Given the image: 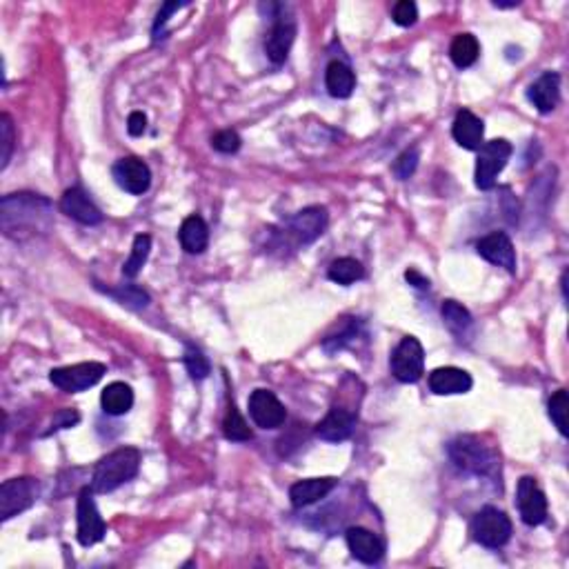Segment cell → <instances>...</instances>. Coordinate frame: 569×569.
Instances as JSON below:
<instances>
[{
    "label": "cell",
    "mask_w": 569,
    "mask_h": 569,
    "mask_svg": "<svg viewBox=\"0 0 569 569\" xmlns=\"http://www.w3.org/2000/svg\"><path fill=\"white\" fill-rule=\"evenodd\" d=\"M0 221L7 236L50 227V203L36 194H9L0 203Z\"/></svg>",
    "instance_id": "cell-1"
},
{
    "label": "cell",
    "mask_w": 569,
    "mask_h": 569,
    "mask_svg": "<svg viewBox=\"0 0 569 569\" xmlns=\"http://www.w3.org/2000/svg\"><path fill=\"white\" fill-rule=\"evenodd\" d=\"M141 467V452L136 447H121L100 458L92 476V490L96 494H107L132 481Z\"/></svg>",
    "instance_id": "cell-2"
},
{
    "label": "cell",
    "mask_w": 569,
    "mask_h": 569,
    "mask_svg": "<svg viewBox=\"0 0 569 569\" xmlns=\"http://www.w3.org/2000/svg\"><path fill=\"white\" fill-rule=\"evenodd\" d=\"M449 458L458 470L474 476L494 478L500 476L499 454L482 445L476 436H458L456 441L449 443Z\"/></svg>",
    "instance_id": "cell-3"
},
{
    "label": "cell",
    "mask_w": 569,
    "mask_h": 569,
    "mask_svg": "<svg viewBox=\"0 0 569 569\" xmlns=\"http://www.w3.org/2000/svg\"><path fill=\"white\" fill-rule=\"evenodd\" d=\"M38 494H41V482L36 478L23 476L5 481L0 485V520H9L30 509L38 500Z\"/></svg>",
    "instance_id": "cell-4"
},
{
    "label": "cell",
    "mask_w": 569,
    "mask_h": 569,
    "mask_svg": "<svg viewBox=\"0 0 569 569\" xmlns=\"http://www.w3.org/2000/svg\"><path fill=\"white\" fill-rule=\"evenodd\" d=\"M472 534H474V540L481 543L482 547H503L511 537L509 516L500 511L499 507H482L474 516V520H472Z\"/></svg>",
    "instance_id": "cell-5"
},
{
    "label": "cell",
    "mask_w": 569,
    "mask_h": 569,
    "mask_svg": "<svg viewBox=\"0 0 569 569\" xmlns=\"http://www.w3.org/2000/svg\"><path fill=\"white\" fill-rule=\"evenodd\" d=\"M329 216L325 207H305L285 223V243L294 247L309 245L327 229Z\"/></svg>",
    "instance_id": "cell-6"
},
{
    "label": "cell",
    "mask_w": 569,
    "mask_h": 569,
    "mask_svg": "<svg viewBox=\"0 0 569 569\" xmlns=\"http://www.w3.org/2000/svg\"><path fill=\"white\" fill-rule=\"evenodd\" d=\"M511 145L505 138H496V141L485 142V145L478 150L476 159V188L487 191L496 185V176L505 170L507 161L511 156Z\"/></svg>",
    "instance_id": "cell-7"
},
{
    "label": "cell",
    "mask_w": 569,
    "mask_h": 569,
    "mask_svg": "<svg viewBox=\"0 0 569 569\" xmlns=\"http://www.w3.org/2000/svg\"><path fill=\"white\" fill-rule=\"evenodd\" d=\"M96 491L92 490V485L83 487L78 494V507H76V519H78V543L83 547H92V545L100 543L107 534V525H105L103 516H100L98 507H96L94 500Z\"/></svg>",
    "instance_id": "cell-8"
},
{
    "label": "cell",
    "mask_w": 569,
    "mask_h": 569,
    "mask_svg": "<svg viewBox=\"0 0 569 569\" xmlns=\"http://www.w3.org/2000/svg\"><path fill=\"white\" fill-rule=\"evenodd\" d=\"M391 374L400 382H418L425 372V349L416 336H405L391 353Z\"/></svg>",
    "instance_id": "cell-9"
},
{
    "label": "cell",
    "mask_w": 569,
    "mask_h": 569,
    "mask_svg": "<svg viewBox=\"0 0 569 569\" xmlns=\"http://www.w3.org/2000/svg\"><path fill=\"white\" fill-rule=\"evenodd\" d=\"M107 367L103 363H78V365H67V367H56V370L50 372V381L51 385H56L59 390L69 391V394H76V391H85L89 387H94L96 382L105 376Z\"/></svg>",
    "instance_id": "cell-10"
},
{
    "label": "cell",
    "mask_w": 569,
    "mask_h": 569,
    "mask_svg": "<svg viewBox=\"0 0 569 569\" xmlns=\"http://www.w3.org/2000/svg\"><path fill=\"white\" fill-rule=\"evenodd\" d=\"M358 423V405L334 403L325 418L317 425V436L327 443H343L353 434Z\"/></svg>",
    "instance_id": "cell-11"
},
{
    "label": "cell",
    "mask_w": 569,
    "mask_h": 569,
    "mask_svg": "<svg viewBox=\"0 0 569 569\" xmlns=\"http://www.w3.org/2000/svg\"><path fill=\"white\" fill-rule=\"evenodd\" d=\"M516 507L525 525L537 528L547 520V499L532 476H523L516 487Z\"/></svg>",
    "instance_id": "cell-12"
},
{
    "label": "cell",
    "mask_w": 569,
    "mask_h": 569,
    "mask_svg": "<svg viewBox=\"0 0 569 569\" xmlns=\"http://www.w3.org/2000/svg\"><path fill=\"white\" fill-rule=\"evenodd\" d=\"M112 174L116 179L118 188L125 189L132 196H142L151 185V170L145 161L136 156L121 159L112 167Z\"/></svg>",
    "instance_id": "cell-13"
},
{
    "label": "cell",
    "mask_w": 569,
    "mask_h": 569,
    "mask_svg": "<svg viewBox=\"0 0 569 569\" xmlns=\"http://www.w3.org/2000/svg\"><path fill=\"white\" fill-rule=\"evenodd\" d=\"M296 38V21L289 14H279L274 18L270 33L265 38V54L274 65H283L289 56L291 45Z\"/></svg>",
    "instance_id": "cell-14"
},
{
    "label": "cell",
    "mask_w": 569,
    "mask_h": 569,
    "mask_svg": "<svg viewBox=\"0 0 569 569\" xmlns=\"http://www.w3.org/2000/svg\"><path fill=\"white\" fill-rule=\"evenodd\" d=\"M250 416L262 429H279L285 423L287 411L270 390H253L250 396Z\"/></svg>",
    "instance_id": "cell-15"
},
{
    "label": "cell",
    "mask_w": 569,
    "mask_h": 569,
    "mask_svg": "<svg viewBox=\"0 0 569 569\" xmlns=\"http://www.w3.org/2000/svg\"><path fill=\"white\" fill-rule=\"evenodd\" d=\"M476 252L478 256L485 258L491 265L503 267L509 274L516 271V252L505 232H491L487 234V236H482L481 241L476 243Z\"/></svg>",
    "instance_id": "cell-16"
},
{
    "label": "cell",
    "mask_w": 569,
    "mask_h": 569,
    "mask_svg": "<svg viewBox=\"0 0 569 569\" xmlns=\"http://www.w3.org/2000/svg\"><path fill=\"white\" fill-rule=\"evenodd\" d=\"M345 538L352 556L356 558V561L365 563V565H376V563H381L382 556H385V545H382V540L376 537L374 532H370V529L349 528Z\"/></svg>",
    "instance_id": "cell-17"
},
{
    "label": "cell",
    "mask_w": 569,
    "mask_h": 569,
    "mask_svg": "<svg viewBox=\"0 0 569 569\" xmlns=\"http://www.w3.org/2000/svg\"><path fill=\"white\" fill-rule=\"evenodd\" d=\"M60 209L67 214L69 218L78 221L80 225H98L103 223V214L96 205L89 200V196L85 194L80 188H71L67 189L60 198Z\"/></svg>",
    "instance_id": "cell-18"
},
{
    "label": "cell",
    "mask_w": 569,
    "mask_h": 569,
    "mask_svg": "<svg viewBox=\"0 0 569 569\" xmlns=\"http://www.w3.org/2000/svg\"><path fill=\"white\" fill-rule=\"evenodd\" d=\"M429 390L438 396H452V394H467L474 385L472 376L465 370L458 367H438L429 374Z\"/></svg>",
    "instance_id": "cell-19"
},
{
    "label": "cell",
    "mask_w": 569,
    "mask_h": 569,
    "mask_svg": "<svg viewBox=\"0 0 569 569\" xmlns=\"http://www.w3.org/2000/svg\"><path fill=\"white\" fill-rule=\"evenodd\" d=\"M452 136L465 150L476 151L482 147V136H485V125H482L481 118L476 114H472L470 109H461L454 118L452 125Z\"/></svg>",
    "instance_id": "cell-20"
},
{
    "label": "cell",
    "mask_w": 569,
    "mask_h": 569,
    "mask_svg": "<svg viewBox=\"0 0 569 569\" xmlns=\"http://www.w3.org/2000/svg\"><path fill=\"white\" fill-rule=\"evenodd\" d=\"M528 98L532 100V105L540 114L554 112L558 100H561V76L556 71H545L537 83L529 87Z\"/></svg>",
    "instance_id": "cell-21"
},
{
    "label": "cell",
    "mask_w": 569,
    "mask_h": 569,
    "mask_svg": "<svg viewBox=\"0 0 569 569\" xmlns=\"http://www.w3.org/2000/svg\"><path fill=\"white\" fill-rule=\"evenodd\" d=\"M338 485L336 478H305L289 487V500L294 507H307L318 503L320 499L329 494Z\"/></svg>",
    "instance_id": "cell-22"
},
{
    "label": "cell",
    "mask_w": 569,
    "mask_h": 569,
    "mask_svg": "<svg viewBox=\"0 0 569 569\" xmlns=\"http://www.w3.org/2000/svg\"><path fill=\"white\" fill-rule=\"evenodd\" d=\"M325 87L334 98H349L356 89V74L343 60H332L325 71Z\"/></svg>",
    "instance_id": "cell-23"
},
{
    "label": "cell",
    "mask_w": 569,
    "mask_h": 569,
    "mask_svg": "<svg viewBox=\"0 0 569 569\" xmlns=\"http://www.w3.org/2000/svg\"><path fill=\"white\" fill-rule=\"evenodd\" d=\"M179 241L188 253H203L209 245V227L200 216H188L180 225Z\"/></svg>",
    "instance_id": "cell-24"
},
{
    "label": "cell",
    "mask_w": 569,
    "mask_h": 569,
    "mask_svg": "<svg viewBox=\"0 0 569 569\" xmlns=\"http://www.w3.org/2000/svg\"><path fill=\"white\" fill-rule=\"evenodd\" d=\"M100 405H103V409L107 411L109 416L127 414L133 405L132 387L121 381L109 382V385L103 390V394H100Z\"/></svg>",
    "instance_id": "cell-25"
},
{
    "label": "cell",
    "mask_w": 569,
    "mask_h": 569,
    "mask_svg": "<svg viewBox=\"0 0 569 569\" xmlns=\"http://www.w3.org/2000/svg\"><path fill=\"white\" fill-rule=\"evenodd\" d=\"M449 56H452V63L458 67V69H467L478 60L481 56V42H478L476 36L472 33H458L454 38L452 47H449Z\"/></svg>",
    "instance_id": "cell-26"
},
{
    "label": "cell",
    "mask_w": 569,
    "mask_h": 569,
    "mask_svg": "<svg viewBox=\"0 0 569 569\" xmlns=\"http://www.w3.org/2000/svg\"><path fill=\"white\" fill-rule=\"evenodd\" d=\"M329 280H334V283L338 285H352L356 283V280H361L363 276H365V270H363L361 262L356 261V258H336V261L329 265V271H327Z\"/></svg>",
    "instance_id": "cell-27"
},
{
    "label": "cell",
    "mask_w": 569,
    "mask_h": 569,
    "mask_svg": "<svg viewBox=\"0 0 569 569\" xmlns=\"http://www.w3.org/2000/svg\"><path fill=\"white\" fill-rule=\"evenodd\" d=\"M150 252H151V238L147 236V234H138V236L133 238L132 253H129L125 265H123V274H125L127 279H136V276L141 274L142 267H145L147 258H150Z\"/></svg>",
    "instance_id": "cell-28"
},
{
    "label": "cell",
    "mask_w": 569,
    "mask_h": 569,
    "mask_svg": "<svg viewBox=\"0 0 569 569\" xmlns=\"http://www.w3.org/2000/svg\"><path fill=\"white\" fill-rule=\"evenodd\" d=\"M441 312H443L445 325L449 327V332L458 338L465 336L467 329L472 327V314L467 312L461 303H456V300H445Z\"/></svg>",
    "instance_id": "cell-29"
},
{
    "label": "cell",
    "mask_w": 569,
    "mask_h": 569,
    "mask_svg": "<svg viewBox=\"0 0 569 569\" xmlns=\"http://www.w3.org/2000/svg\"><path fill=\"white\" fill-rule=\"evenodd\" d=\"M223 434L227 441H236V443H243V441H252V429L250 425H247V420L243 418L241 411H238L236 408H229L227 416H225L223 420Z\"/></svg>",
    "instance_id": "cell-30"
},
{
    "label": "cell",
    "mask_w": 569,
    "mask_h": 569,
    "mask_svg": "<svg viewBox=\"0 0 569 569\" xmlns=\"http://www.w3.org/2000/svg\"><path fill=\"white\" fill-rule=\"evenodd\" d=\"M14 142H16V132H14V123L9 114L0 116V170L9 165L14 154Z\"/></svg>",
    "instance_id": "cell-31"
},
{
    "label": "cell",
    "mask_w": 569,
    "mask_h": 569,
    "mask_svg": "<svg viewBox=\"0 0 569 569\" xmlns=\"http://www.w3.org/2000/svg\"><path fill=\"white\" fill-rule=\"evenodd\" d=\"M567 409H569V400H567V391L558 390L556 394L549 399V418L556 425L558 432L563 436H567Z\"/></svg>",
    "instance_id": "cell-32"
},
{
    "label": "cell",
    "mask_w": 569,
    "mask_h": 569,
    "mask_svg": "<svg viewBox=\"0 0 569 569\" xmlns=\"http://www.w3.org/2000/svg\"><path fill=\"white\" fill-rule=\"evenodd\" d=\"M109 294L114 296V298L118 300V303L127 305V307H133V309H142L150 305V296H147V291H142L141 287L136 285H127V287H121V289H112Z\"/></svg>",
    "instance_id": "cell-33"
},
{
    "label": "cell",
    "mask_w": 569,
    "mask_h": 569,
    "mask_svg": "<svg viewBox=\"0 0 569 569\" xmlns=\"http://www.w3.org/2000/svg\"><path fill=\"white\" fill-rule=\"evenodd\" d=\"M183 361H185V367H188V372H189L191 379H194V381L207 379V374H209V361L203 356V352H200V349H196V347H188V349H185Z\"/></svg>",
    "instance_id": "cell-34"
},
{
    "label": "cell",
    "mask_w": 569,
    "mask_h": 569,
    "mask_svg": "<svg viewBox=\"0 0 569 569\" xmlns=\"http://www.w3.org/2000/svg\"><path fill=\"white\" fill-rule=\"evenodd\" d=\"M241 136L236 132H232V129H223V132H216L212 136V147L216 151H221V154H236L241 150Z\"/></svg>",
    "instance_id": "cell-35"
},
{
    "label": "cell",
    "mask_w": 569,
    "mask_h": 569,
    "mask_svg": "<svg viewBox=\"0 0 569 569\" xmlns=\"http://www.w3.org/2000/svg\"><path fill=\"white\" fill-rule=\"evenodd\" d=\"M416 167H418V150H416V147H411V150L403 151V154L396 159L391 170H394V174L399 176L400 180H405V179H409L411 174H414Z\"/></svg>",
    "instance_id": "cell-36"
},
{
    "label": "cell",
    "mask_w": 569,
    "mask_h": 569,
    "mask_svg": "<svg viewBox=\"0 0 569 569\" xmlns=\"http://www.w3.org/2000/svg\"><path fill=\"white\" fill-rule=\"evenodd\" d=\"M391 16H394L396 25L411 27L416 21H418V7H416V3H411V0H400V3L394 5Z\"/></svg>",
    "instance_id": "cell-37"
},
{
    "label": "cell",
    "mask_w": 569,
    "mask_h": 569,
    "mask_svg": "<svg viewBox=\"0 0 569 569\" xmlns=\"http://www.w3.org/2000/svg\"><path fill=\"white\" fill-rule=\"evenodd\" d=\"M189 3H165L161 7L159 16H156L154 21V41H159V38H162V27H165V23L170 21V16L174 12H179L180 7H188Z\"/></svg>",
    "instance_id": "cell-38"
},
{
    "label": "cell",
    "mask_w": 569,
    "mask_h": 569,
    "mask_svg": "<svg viewBox=\"0 0 569 569\" xmlns=\"http://www.w3.org/2000/svg\"><path fill=\"white\" fill-rule=\"evenodd\" d=\"M80 420L78 411L76 409H60L59 414L54 416V427H51V432H56V429H67V427H74L76 423Z\"/></svg>",
    "instance_id": "cell-39"
},
{
    "label": "cell",
    "mask_w": 569,
    "mask_h": 569,
    "mask_svg": "<svg viewBox=\"0 0 569 569\" xmlns=\"http://www.w3.org/2000/svg\"><path fill=\"white\" fill-rule=\"evenodd\" d=\"M145 129H147V116H145V114H142V112H132V114H129V118H127L129 136H133V138L142 136V133H145Z\"/></svg>",
    "instance_id": "cell-40"
},
{
    "label": "cell",
    "mask_w": 569,
    "mask_h": 569,
    "mask_svg": "<svg viewBox=\"0 0 569 569\" xmlns=\"http://www.w3.org/2000/svg\"><path fill=\"white\" fill-rule=\"evenodd\" d=\"M405 279H408V283L414 285L416 289H429V279H425V276H420L416 270L405 271Z\"/></svg>",
    "instance_id": "cell-41"
},
{
    "label": "cell",
    "mask_w": 569,
    "mask_h": 569,
    "mask_svg": "<svg viewBox=\"0 0 569 569\" xmlns=\"http://www.w3.org/2000/svg\"><path fill=\"white\" fill-rule=\"evenodd\" d=\"M519 0L516 3H494V7H519Z\"/></svg>",
    "instance_id": "cell-42"
}]
</instances>
